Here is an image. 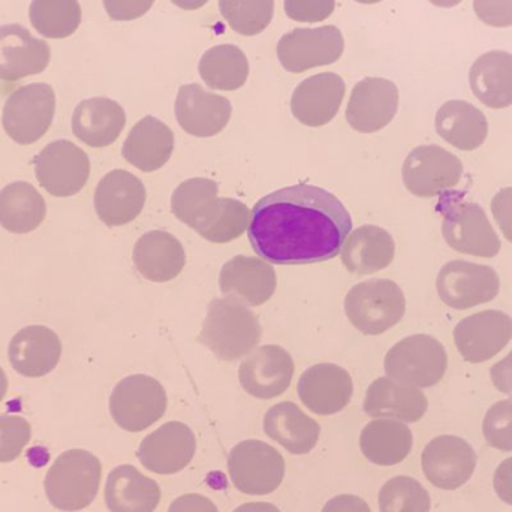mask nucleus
I'll use <instances>...</instances> for the list:
<instances>
[{
    "mask_svg": "<svg viewBox=\"0 0 512 512\" xmlns=\"http://www.w3.org/2000/svg\"><path fill=\"white\" fill-rule=\"evenodd\" d=\"M475 14L492 27L512 26V0H474Z\"/></svg>",
    "mask_w": 512,
    "mask_h": 512,
    "instance_id": "obj_46",
    "label": "nucleus"
},
{
    "mask_svg": "<svg viewBox=\"0 0 512 512\" xmlns=\"http://www.w3.org/2000/svg\"><path fill=\"white\" fill-rule=\"evenodd\" d=\"M469 83L478 101L493 110L512 105V54L490 51L475 60Z\"/></svg>",
    "mask_w": 512,
    "mask_h": 512,
    "instance_id": "obj_33",
    "label": "nucleus"
},
{
    "mask_svg": "<svg viewBox=\"0 0 512 512\" xmlns=\"http://www.w3.org/2000/svg\"><path fill=\"white\" fill-rule=\"evenodd\" d=\"M512 339V318L501 310H484L462 319L454 340L463 360L484 363L496 357Z\"/></svg>",
    "mask_w": 512,
    "mask_h": 512,
    "instance_id": "obj_16",
    "label": "nucleus"
},
{
    "mask_svg": "<svg viewBox=\"0 0 512 512\" xmlns=\"http://www.w3.org/2000/svg\"><path fill=\"white\" fill-rule=\"evenodd\" d=\"M135 268L144 279L164 283L176 279L186 264L185 248L167 231H150L135 243Z\"/></svg>",
    "mask_w": 512,
    "mask_h": 512,
    "instance_id": "obj_27",
    "label": "nucleus"
},
{
    "mask_svg": "<svg viewBox=\"0 0 512 512\" xmlns=\"http://www.w3.org/2000/svg\"><path fill=\"white\" fill-rule=\"evenodd\" d=\"M201 78L215 90L240 89L249 77V62L245 53L236 45L222 44L210 48L200 60Z\"/></svg>",
    "mask_w": 512,
    "mask_h": 512,
    "instance_id": "obj_37",
    "label": "nucleus"
},
{
    "mask_svg": "<svg viewBox=\"0 0 512 512\" xmlns=\"http://www.w3.org/2000/svg\"><path fill=\"white\" fill-rule=\"evenodd\" d=\"M432 501L423 484L411 477H396L379 492L381 512H430Z\"/></svg>",
    "mask_w": 512,
    "mask_h": 512,
    "instance_id": "obj_41",
    "label": "nucleus"
},
{
    "mask_svg": "<svg viewBox=\"0 0 512 512\" xmlns=\"http://www.w3.org/2000/svg\"><path fill=\"white\" fill-rule=\"evenodd\" d=\"M399 89L385 78H364L355 84L346 107V120L355 131L363 134L384 129L396 116Z\"/></svg>",
    "mask_w": 512,
    "mask_h": 512,
    "instance_id": "obj_18",
    "label": "nucleus"
},
{
    "mask_svg": "<svg viewBox=\"0 0 512 512\" xmlns=\"http://www.w3.org/2000/svg\"><path fill=\"white\" fill-rule=\"evenodd\" d=\"M228 472L234 487L245 495H270L285 477V459L271 445L249 439L231 450Z\"/></svg>",
    "mask_w": 512,
    "mask_h": 512,
    "instance_id": "obj_9",
    "label": "nucleus"
},
{
    "mask_svg": "<svg viewBox=\"0 0 512 512\" xmlns=\"http://www.w3.org/2000/svg\"><path fill=\"white\" fill-rule=\"evenodd\" d=\"M435 123L439 137L463 152L477 150L489 135L486 116L466 101L445 102L436 114Z\"/></svg>",
    "mask_w": 512,
    "mask_h": 512,
    "instance_id": "obj_34",
    "label": "nucleus"
},
{
    "mask_svg": "<svg viewBox=\"0 0 512 512\" xmlns=\"http://www.w3.org/2000/svg\"><path fill=\"white\" fill-rule=\"evenodd\" d=\"M321 512H372L367 502L354 495H339L330 499Z\"/></svg>",
    "mask_w": 512,
    "mask_h": 512,
    "instance_id": "obj_52",
    "label": "nucleus"
},
{
    "mask_svg": "<svg viewBox=\"0 0 512 512\" xmlns=\"http://www.w3.org/2000/svg\"><path fill=\"white\" fill-rule=\"evenodd\" d=\"M448 357L442 343L429 334L405 337L385 355L388 378L415 388H430L442 381Z\"/></svg>",
    "mask_w": 512,
    "mask_h": 512,
    "instance_id": "obj_6",
    "label": "nucleus"
},
{
    "mask_svg": "<svg viewBox=\"0 0 512 512\" xmlns=\"http://www.w3.org/2000/svg\"><path fill=\"white\" fill-rule=\"evenodd\" d=\"M50 45L20 24L0 26V80L17 81L47 69Z\"/></svg>",
    "mask_w": 512,
    "mask_h": 512,
    "instance_id": "obj_23",
    "label": "nucleus"
},
{
    "mask_svg": "<svg viewBox=\"0 0 512 512\" xmlns=\"http://www.w3.org/2000/svg\"><path fill=\"white\" fill-rule=\"evenodd\" d=\"M233 512H280L279 508L267 502H251V504L242 505Z\"/></svg>",
    "mask_w": 512,
    "mask_h": 512,
    "instance_id": "obj_53",
    "label": "nucleus"
},
{
    "mask_svg": "<svg viewBox=\"0 0 512 512\" xmlns=\"http://www.w3.org/2000/svg\"><path fill=\"white\" fill-rule=\"evenodd\" d=\"M414 444L411 429L402 421L376 418L360 436L361 453L378 466H394L409 456Z\"/></svg>",
    "mask_w": 512,
    "mask_h": 512,
    "instance_id": "obj_35",
    "label": "nucleus"
},
{
    "mask_svg": "<svg viewBox=\"0 0 512 512\" xmlns=\"http://www.w3.org/2000/svg\"><path fill=\"white\" fill-rule=\"evenodd\" d=\"M345 90V81L333 72L306 78L292 93V114L310 128L327 125L339 113Z\"/></svg>",
    "mask_w": 512,
    "mask_h": 512,
    "instance_id": "obj_22",
    "label": "nucleus"
},
{
    "mask_svg": "<svg viewBox=\"0 0 512 512\" xmlns=\"http://www.w3.org/2000/svg\"><path fill=\"white\" fill-rule=\"evenodd\" d=\"M197 453V438L191 427L170 421L143 439L138 460L153 474L173 475L183 471Z\"/></svg>",
    "mask_w": 512,
    "mask_h": 512,
    "instance_id": "obj_17",
    "label": "nucleus"
},
{
    "mask_svg": "<svg viewBox=\"0 0 512 512\" xmlns=\"http://www.w3.org/2000/svg\"><path fill=\"white\" fill-rule=\"evenodd\" d=\"M492 213L505 239L512 243V188L502 189L493 197Z\"/></svg>",
    "mask_w": 512,
    "mask_h": 512,
    "instance_id": "obj_48",
    "label": "nucleus"
},
{
    "mask_svg": "<svg viewBox=\"0 0 512 512\" xmlns=\"http://www.w3.org/2000/svg\"><path fill=\"white\" fill-rule=\"evenodd\" d=\"M261 336L258 316L237 298L224 297L209 304L198 340L219 360L237 361L254 351Z\"/></svg>",
    "mask_w": 512,
    "mask_h": 512,
    "instance_id": "obj_2",
    "label": "nucleus"
},
{
    "mask_svg": "<svg viewBox=\"0 0 512 512\" xmlns=\"http://www.w3.org/2000/svg\"><path fill=\"white\" fill-rule=\"evenodd\" d=\"M45 215L44 198L30 183L14 182L0 191V225L9 233H32Z\"/></svg>",
    "mask_w": 512,
    "mask_h": 512,
    "instance_id": "obj_36",
    "label": "nucleus"
},
{
    "mask_svg": "<svg viewBox=\"0 0 512 512\" xmlns=\"http://www.w3.org/2000/svg\"><path fill=\"white\" fill-rule=\"evenodd\" d=\"M456 197L445 192L438 206L445 242L460 254L495 258L501 252V240L483 207Z\"/></svg>",
    "mask_w": 512,
    "mask_h": 512,
    "instance_id": "obj_4",
    "label": "nucleus"
},
{
    "mask_svg": "<svg viewBox=\"0 0 512 512\" xmlns=\"http://www.w3.org/2000/svg\"><path fill=\"white\" fill-rule=\"evenodd\" d=\"M95 210L108 227L135 221L146 204V188L134 174L114 170L102 177L95 191Z\"/></svg>",
    "mask_w": 512,
    "mask_h": 512,
    "instance_id": "obj_21",
    "label": "nucleus"
},
{
    "mask_svg": "<svg viewBox=\"0 0 512 512\" xmlns=\"http://www.w3.org/2000/svg\"><path fill=\"white\" fill-rule=\"evenodd\" d=\"M39 185L53 197L68 198L86 186L90 176L87 153L68 140L53 141L33 159Z\"/></svg>",
    "mask_w": 512,
    "mask_h": 512,
    "instance_id": "obj_10",
    "label": "nucleus"
},
{
    "mask_svg": "<svg viewBox=\"0 0 512 512\" xmlns=\"http://www.w3.org/2000/svg\"><path fill=\"white\" fill-rule=\"evenodd\" d=\"M406 300L393 280L372 279L352 286L345 298L349 322L366 336H378L402 321Z\"/></svg>",
    "mask_w": 512,
    "mask_h": 512,
    "instance_id": "obj_5",
    "label": "nucleus"
},
{
    "mask_svg": "<svg viewBox=\"0 0 512 512\" xmlns=\"http://www.w3.org/2000/svg\"><path fill=\"white\" fill-rule=\"evenodd\" d=\"M168 397L161 382L152 376L132 375L114 387L110 412L117 426L126 432L149 429L167 412Z\"/></svg>",
    "mask_w": 512,
    "mask_h": 512,
    "instance_id": "obj_7",
    "label": "nucleus"
},
{
    "mask_svg": "<svg viewBox=\"0 0 512 512\" xmlns=\"http://www.w3.org/2000/svg\"><path fill=\"white\" fill-rule=\"evenodd\" d=\"M29 17L45 38H68L80 27L81 6L78 0H32Z\"/></svg>",
    "mask_w": 512,
    "mask_h": 512,
    "instance_id": "obj_38",
    "label": "nucleus"
},
{
    "mask_svg": "<svg viewBox=\"0 0 512 512\" xmlns=\"http://www.w3.org/2000/svg\"><path fill=\"white\" fill-rule=\"evenodd\" d=\"M294 372V360L285 348L264 345L246 355L240 364L239 379L246 393L268 400L288 390Z\"/></svg>",
    "mask_w": 512,
    "mask_h": 512,
    "instance_id": "obj_15",
    "label": "nucleus"
},
{
    "mask_svg": "<svg viewBox=\"0 0 512 512\" xmlns=\"http://www.w3.org/2000/svg\"><path fill=\"white\" fill-rule=\"evenodd\" d=\"M264 432L288 453L304 456L318 444L321 426L307 417L295 403L282 402L268 409L264 417Z\"/></svg>",
    "mask_w": 512,
    "mask_h": 512,
    "instance_id": "obj_31",
    "label": "nucleus"
},
{
    "mask_svg": "<svg viewBox=\"0 0 512 512\" xmlns=\"http://www.w3.org/2000/svg\"><path fill=\"white\" fill-rule=\"evenodd\" d=\"M298 397L313 414H339L354 393L351 375L337 364L321 363L309 367L297 385Z\"/></svg>",
    "mask_w": 512,
    "mask_h": 512,
    "instance_id": "obj_20",
    "label": "nucleus"
},
{
    "mask_svg": "<svg viewBox=\"0 0 512 512\" xmlns=\"http://www.w3.org/2000/svg\"><path fill=\"white\" fill-rule=\"evenodd\" d=\"M336 8V0H285V12L298 23L327 20Z\"/></svg>",
    "mask_w": 512,
    "mask_h": 512,
    "instance_id": "obj_45",
    "label": "nucleus"
},
{
    "mask_svg": "<svg viewBox=\"0 0 512 512\" xmlns=\"http://www.w3.org/2000/svg\"><path fill=\"white\" fill-rule=\"evenodd\" d=\"M101 474V462L95 454L86 450L65 451L54 460L45 477V495L57 510H84L98 495Z\"/></svg>",
    "mask_w": 512,
    "mask_h": 512,
    "instance_id": "obj_3",
    "label": "nucleus"
},
{
    "mask_svg": "<svg viewBox=\"0 0 512 512\" xmlns=\"http://www.w3.org/2000/svg\"><path fill=\"white\" fill-rule=\"evenodd\" d=\"M56 95L44 83L27 84L15 90L3 107V129L15 143L29 146L41 140L54 119Z\"/></svg>",
    "mask_w": 512,
    "mask_h": 512,
    "instance_id": "obj_8",
    "label": "nucleus"
},
{
    "mask_svg": "<svg viewBox=\"0 0 512 512\" xmlns=\"http://www.w3.org/2000/svg\"><path fill=\"white\" fill-rule=\"evenodd\" d=\"M345 39L336 26L294 29L280 38L277 57L286 71L300 74L318 66L333 65L342 57Z\"/></svg>",
    "mask_w": 512,
    "mask_h": 512,
    "instance_id": "obj_13",
    "label": "nucleus"
},
{
    "mask_svg": "<svg viewBox=\"0 0 512 512\" xmlns=\"http://www.w3.org/2000/svg\"><path fill=\"white\" fill-rule=\"evenodd\" d=\"M351 233V215L339 198L301 183L261 198L252 210L248 236L268 264L303 265L336 258Z\"/></svg>",
    "mask_w": 512,
    "mask_h": 512,
    "instance_id": "obj_1",
    "label": "nucleus"
},
{
    "mask_svg": "<svg viewBox=\"0 0 512 512\" xmlns=\"http://www.w3.org/2000/svg\"><path fill=\"white\" fill-rule=\"evenodd\" d=\"M126 125L125 110L113 99L90 98L80 102L72 116V132L87 146H111Z\"/></svg>",
    "mask_w": 512,
    "mask_h": 512,
    "instance_id": "obj_28",
    "label": "nucleus"
},
{
    "mask_svg": "<svg viewBox=\"0 0 512 512\" xmlns=\"http://www.w3.org/2000/svg\"><path fill=\"white\" fill-rule=\"evenodd\" d=\"M490 376L501 393L512 396V351L490 369Z\"/></svg>",
    "mask_w": 512,
    "mask_h": 512,
    "instance_id": "obj_51",
    "label": "nucleus"
},
{
    "mask_svg": "<svg viewBox=\"0 0 512 512\" xmlns=\"http://www.w3.org/2000/svg\"><path fill=\"white\" fill-rule=\"evenodd\" d=\"M6 391H8V378H6V373L0 367V402L6 396Z\"/></svg>",
    "mask_w": 512,
    "mask_h": 512,
    "instance_id": "obj_56",
    "label": "nucleus"
},
{
    "mask_svg": "<svg viewBox=\"0 0 512 512\" xmlns=\"http://www.w3.org/2000/svg\"><path fill=\"white\" fill-rule=\"evenodd\" d=\"M251 222V212L242 201L221 198L219 209L206 228L200 231L203 239L212 243H230L239 239Z\"/></svg>",
    "mask_w": 512,
    "mask_h": 512,
    "instance_id": "obj_42",
    "label": "nucleus"
},
{
    "mask_svg": "<svg viewBox=\"0 0 512 512\" xmlns=\"http://www.w3.org/2000/svg\"><path fill=\"white\" fill-rule=\"evenodd\" d=\"M62 357L59 336L44 325H30L12 337L9 363L18 375L41 378L56 369Z\"/></svg>",
    "mask_w": 512,
    "mask_h": 512,
    "instance_id": "obj_25",
    "label": "nucleus"
},
{
    "mask_svg": "<svg viewBox=\"0 0 512 512\" xmlns=\"http://www.w3.org/2000/svg\"><path fill=\"white\" fill-rule=\"evenodd\" d=\"M358 3H364V5H373V3L382 2V0H355Z\"/></svg>",
    "mask_w": 512,
    "mask_h": 512,
    "instance_id": "obj_57",
    "label": "nucleus"
},
{
    "mask_svg": "<svg viewBox=\"0 0 512 512\" xmlns=\"http://www.w3.org/2000/svg\"><path fill=\"white\" fill-rule=\"evenodd\" d=\"M436 288L447 306L466 310L495 300L501 289V279L489 265L459 259L441 268Z\"/></svg>",
    "mask_w": 512,
    "mask_h": 512,
    "instance_id": "obj_12",
    "label": "nucleus"
},
{
    "mask_svg": "<svg viewBox=\"0 0 512 512\" xmlns=\"http://www.w3.org/2000/svg\"><path fill=\"white\" fill-rule=\"evenodd\" d=\"M105 11L114 21H132L143 17L155 0H102Z\"/></svg>",
    "mask_w": 512,
    "mask_h": 512,
    "instance_id": "obj_47",
    "label": "nucleus"
},
{
    "mask_svg": "<svg viewBox=\"0 0 512 512\" xmlns=\"http://www.w3.org/2000/svg\"><path fill=\"white\" fill-rule=\"evenodd\" d=\"M396 243L384 228L364 225L349 234L343 245V265L355 274H373L384 270L393 262Z\"/></svg>",
    "mask_w": 512,
    "mask_h": 512,
    "instance_id": "obj_32",
    "label": "nucleus"
},
{
    "mask_svg": "<svg viewBox=\"0 0 512 512\" xmlns=\"http://www.w3.org/2000/svg\"><path fill=\"white\" fill-rule=\"evenodd\" d=\"M474 448L459 436L444 435L430 441L423 451L421 465L427 480L442 490L465 486L477 468Z\"/></svg>",
    "mask_w": 512,
    "mask_h": 512,
    "instance_id": "obj_14",
    "label": "nucleus"
},
{
    "mask_svg": "<svg viewBox=\"0 0 512 512\" xmlns=\"http://www.w3.org/2000/svg\"><path fill=\"white\" fill-rule=\"evenodd\" d=\"M430 3H433L435 6H439V8H454V6L462 3L463 0H429Z\"/></svg>",
    "mask_w": 512,
    "mask_h": 512,
    "instance_id": "obj_55",
    "label": "nucleus"
},
{
    "mask_svg": "<svg viewBox=\"0 0 512 512\" xmlns=\"http://www.w3.org/2000/svg\"><path fill=\"white\" fill-rule=\"evenodd\" d=\"M159 502L161 487L135 466H117L108 475L105 504L111 512H155Z\"/></svg>",
    "mask_w": 512,
    "mask_h": 512,
    "instance_id": "obj_30",
    "label": "nucleus"
},
{
    "mask_svg": "<svg viewBox=\"0 0 512 512\" xmlns=\"http://www.w3.org/2000/svg\"><path fill=\"white\" fill-rule=\"evenodd\" d=\"M173 152V131L153 116L144 117L131 129L122 149L123 158L144 173L164 167Z\"/></svg>",
    "mask_w": 512,
    "mask_h": 512,
    "instance_id": "obj_29",
    "label": "nucleus"
},
{
    "mask_svg": "<svg viewBox=\"0 0 512 512\" xmlns=\"http://www.w3.org/2000/svg\"><path fill=\"white\" fill-rule=\"evenodd\" d=\"M493 487L502 502L512 505V457L504 460L496 469Z\"/></svg>",
    "mask_w": 512,
    "mask_h": 512,
    "instance_id": "obj_50",
    "label": "nucleus"
},
{
    "mask_svg": "<svg viewBox=\"0 0 512 512\" xmlns=\"http://www.w3.org/2000/svg\"><path fill=\"white\" fill-rule=\"evenodd\" d=\"M171 2L185 11H195V9L203 8L209 0H171Z\"/></svg>",
    "mask_w": 512,
    "mask_h": 512,
    "instance_id": "obj_54",
    "label": "nucleus"
},
{
    "mask_svg": "<svg viewBox=\"0 0 512 512\" xmlns=\"http://www.w3.org/2000/svg\"><path fill=\"white\" fill-rule=\"evenodd\" d=\"M218 183L209 179L185 180L171 197V212L192 230L198 227L218 198Z\"/></svg>",
    "mask_w": 512,
    "mask_h": 512,
    "instance_id": "obj_39",
    "label": "nucleus"
},
{
    "mask_svg": "<svg viewBox=\"0 0 512 512\" xmlns=\"http://www.w3.org/2000/svg\"><path fill=\"white\" fill-rule=\"evenodd\" d=\"M429 402L420 388L379 378L367 388L364 412L372 418H390L402 423H417L426 415Z\"/></svg>",
    "mask_w": 512,
    "mask_h": 512,
    "instance_id": "obj_26",
    "label": "nucleus"
},
{
    "mask_svg": "<svg viewBox=\"0 0 512 512\" xmlns=\"http://www.w3.org/2000/svg\"><path fill=\"white\" fill-rule=\"evenodd\" d=\"M168 512H219L209 498L197 493L180 496L170 505Z\"/></svg>",
    "mask_w": 512,
    "mask_h": 512,
    "instance_id": "obj_49",
    "label": "nucleus"
},
{
    "mask_svg": "<svg viewBox=\"0 0 512 512\" xmlns=\"http://www.w3.org/2000/svg\"><path fill=\"white\" fill-rule=\"evenodd\" d=\"M32 438V427L20 415H0V463L14 462Z\"/></svg>",
    "mask_w": 512,
    "mask_h": 512,
    "instance_id": "obj_43",
    "label": "nucleus"
},
{
    "mask_svg": "<svg viewBox=\"0 0 512 512\" xmlns=\"http://www.w3.org/2000/svg\"><path fill=\"white\" fill-rule=\"evenodd\" d=\"M233 105L227 98L207 92L200 84H186L179 89L176 117L180 128L198 138L215 137L227 128Z\"/></svg>",
    "mask_w": 512,
    "mask_h": 512,
    "instance_id": "obj_19",
    "label": "nucleus"
},
{
    "mask_svg": "<svg viewBox=\"0 0 512 512\" xmlns=\"http://www.w3.org/2000/svg\"><path fill=\"white\" fill-rule=\"evenodd\" d=\"M483 433L490 447L512 451V397L495 403L484 417Z\"/></svg>",
    "mask_w": 512,
    "mask_h": 512,
    "instance_id": "obj_44",
    "label": "nucleus"
},
{
    "mask_svg": "<svg viewBox=\"0 0 512 512\" xmlns=\"http://www.w3.org/2000/svg\"><path fill=\"white\" fill-rule=\"evenodd\" d=\"M402 176L406 189L412 195L433 198L459 185L463 164L441 146H420L405 159Z\"/></svg>",
    "mask_w": 512,
    "mask_h": 512,
    "instance_id": "obj_11",
    "label": "nucleus"
},
{
    "mask_svg": "<svg viewBox=\"0 0 512 512\" xmlns=\"http://www.w3.org/2000/svg\"><path fill=\"white\" fill-rule=\"evenodd\" d=\"M219 8L234 32L255 36L273 20L274 0H219Z\"/></svg>",
    "mask_w": 512,
    "mask_h": 512,
    "instance_id": "obj_40",
    "label": "nucleus"
},
{
    "mask_svg": "<svg viewBox=\"0 0 512 512\" xmlns=\"http://www.w3.org/2000/svg\"><path fill=\"white\" fill-rule=\"evenodd\" d=\"M219 286L227 297L237 298L246 306H261L276 291V271L264 259L234 256L222 267Z\"/></svg>",
    "mask_w": 512,
    "mask_h": 512,
    "instance_id": "obj_24",
    "label": "nucleus"
}]
</instances>
